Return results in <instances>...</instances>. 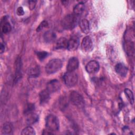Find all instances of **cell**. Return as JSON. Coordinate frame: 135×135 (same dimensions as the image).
Returning <instances> with one entry per match:
<instances>
[{
	"mask_svg": "<svg viewBox=\"0 0 135 135\" xmlns=\"http://www.w3.org/2000/svg\"><path fill=\"white\" fill-rule=\"evenodd\" d=\"M62 61L59 59H53L46 64L45 71L49 74H52L59 71L62 66Z\"/></svg>",
	"mask_w": 135,
	"mask_h": 135,
	"instance_id": "1",
	"label": "cell"
},
{
	"mask_svg": "<svg viewBox=\"0 0 135 135\" xmlns=\"http://www.w3.org/2000/svg\"><path fill=\"white\" fill-rule=\"evenodd\" d=\"M45 126L47 129L51 132L57 131L60 128L59 121L56 116L50 114L46 118Z\"/></svg>",
	"mask_w": 135,
	"mask_h": 135,
	"instance_id": "2",
	"label": "cell"
},
{
	"mask_svg": "<svg viewBox=\"0 0 135 135\" xmlns=\"http://www.w3.org/2000/svg\"><path fill=\"white\" fill-rule=\"evenodd\" d=\"M78 21L76 18L73 14L66 15L61 21V25L64 29L72 30L76 25Z\"/></svg>",
	"mask_w": 135,
	"mask_h": 135,
	"instance_id": "3",
	"label": "cell"
},
{
	"mask_svg": "<svg viewBox=\"0 0 135 135\" xmlns=\"http://www.w3.org/2000/svg\"><path fill=\"white\" fill-rule=\"evenodd\" d=\"M64 84L68 87L74 86L78 82V75L74 72H66L63 75Z\"/></svg>",
	"mask_w": 135,
	"mask_h": 135,
	"instance_id": "4",
	"label": "cell"
},
{
	"mask_svg": "<svg viewBox=\"0 0 135 135\" xmlns=\"http://www.w3.org/2000/svg\"><path fill=\"white\" fill-rule=\"evenodd\" d=\"M70 99L71 102L79 108H82L84 106V101L83 97L78 92L73 91L70 93Z\"/></svg>",
	"mask_w": 135,
	"mask_h": 135,
	"instance_id": "5",
	"label": "cell"
},
{
	"mask_svg": "<svg viewBox=\"0 0 135 135\" xmlns=\"http://www.w3.org/2000/svg\"><path fill=\"white\" fill-rule=\"evenodd\" d=\"M81 49L84 52L91 51L93 48V43L91 38L89 36L84 37L81 42Z\"/></svg>",
	"mask_w": 135,
	"mask_h": 135,
	"instance_id": "6",
	"label": "cell"
},
{
	"mask_svg": "<svg viewBox=\"0 0 135 135\" xmlns=\"http://www.w3.org/2000/svg\"><path fill=\"white\" fill-rule=\"evenodd\" d=\"M61 88V84L57 80H52L49 81L46 84V89L50 93H52L57 91Z\"/></svg>",
	"mask_w": 135,
	"mask_h": 135,
	"instance_id": "7",
	"label": "cell"
},
{
	"mask_svg": "<svg viewBox=\"0 0 135 135\" xmlns=\"http://www.w3.org/2000/svg\"><path fill=\"white\" fill-rule=\"evenodd\" d=\"M15 81L17 82L22 77V60L17 57L15 62Z\"/></svg>",
	"mask_w": 135,
	"mask_h": 135,
	"instance_id": "8",
	"label": "cell"
},
{
	"mask_svg": "<svg viewBox=\"0 0 135 135\" xmlns=\"http://www.w3.org/2000/svg\"><path fill=\"white\" fill-rule=\"evenodd\" d=\"M79 65V62L78 59L75 57L70 58L68 61L66 65V70L68 72H74Z\"/></svg>",
	"mask_w": 135,
	"mask_h": 135,
	"instance_id": "9",
	"label": "cell"
},
{
	"mask_svg": "<svg viewBox=\"0 0 135 135\" xmlns=\"http://www.w3.org/2000/svg\"><path fill=\"white\" fill-rule=\"evenodd\" d=\"M99 68L100 65L99 63L95 60L90 61L85 66V70L89 73H93L98 72Z\"/></svg>",
	"mask_w": 135,
	"mask_h": 135,
	"instance_id": "10",
	"label": "cell"
},
{
	"mask_svg": "<svg viewBox=\"0 0 135 135\" xmlns=\"http://www.w3.org/2000/svg\"><path fill=\"white\" fill-rule=\"evenodd\" d=\"M79 45V39L76 36H73L68 41L66 49L70 51H73L76 50Z\"/></svg>",
	"mask_w": 135,
	"mask_h": 135,
	"instance_id": "11",
	"label": "cell"
},
{
	"mask_svg": "<svg viewBox=\"0 0 135 135\" xmlns=\"http://www.w3.org/2000/svg\"><path fill=\"white\" fill-rule=\"evenodd\" d=\"M115 71L121 76H126L128 73V68L123 63H119L115 66Z\"/></svg>",
	"mask_w": 135,
	"mask_h": 135,
	"instance_id": "12",
	"label": "cell"
},
{
	"mask_svg": "<svg viewBox=\"0 0 135 135\" xmlns=\"http://www.w3.org/2000/svg\"><path fill=\"white\" fill-rule=\"evenodd\" d=\"M50 93L46 90H43L40 92L39 93V98L40 103L41 104H44L47 103L50 99Z\"/></svg>",
	"mask_w": 135,
	"mask_h": 135,
	"instance_id": "13",
	"label": "cell"
},
{
	"mask_svg": "<svg viewBox=\"0 0 135 135\" xmlns=\"http://www.w3.org/2000/svg\"><path fill=\"white\" fill-rule=\"evenodd\" d=\"M84 11V5L82 2L78 3L73 8V14L76 17L78 18L80 17L83 13Z\"/></svg>",
	"mask_w": 135,
	"mask_h": 135,
	"instance_id": "14",
	"label": "cell"
},
{
	"mask_svg": "<svg viewBox=\"0 0 135 135\" xmlns=\"http://www.w3.org/2000/svg\"><path fill=\"white\" fill-rule=\"evenodd\" d=\"M56 37L55 33L52 31H47L43 35V38L46 43H52L54 42Z\"/></svg>",
	"mask_w": 135,
	"mask_h": 135,
	"instance_id": "15",
	"label": "cell"
},
{
	"mask_svg": "<svg viewBox=\"0 0 135 135\" xmlns=\"http://www.w3.org/2000/svg\"><path fill=\"white\" fill-rule=\"evenodd\" d=\"M124 47L128 55H133L134 54V43L131 40L128 39L124 42Z\"/></svg>",
	"mask_w": 135,
	"mask_h": 135,
	"instance_id": "16",
	"label": "cell"
},
{
	"mask_svg": "<svg viewBox=\"0 0 135 135\" xmlns=\"http://www.w3.org/2000/svg\"><path fill=\"white\" fill-rule=\"evenodd\" d=\"M12 30V26L11 24L7 21L6 17L5 16L3 17V20L1 22V31L4 34L9 33Z\"/></svg>",
	"mask_w": 135,
	"mask_h": 135,
	"instance_id": "17",
	"label": "cell"
},
{
	"mask_svg": "<svg viewBox=\"0 0 135 135\" xmlns=\"http://www.w3.org/2000/svg\"><path fill=\"white\" fill-rule=\"evenodd\" d=\"M79 26L83 33L88 34L90 32V24L88 20L85 18L81 20L79 22Z\"/></svg>",
	"mask_w": 135,
	"mask_h": 135,
	"instance_id": "18",
	"label": "cell"
},
{
	"mask_svg": "<svg viewBox=\"0 0 135 135\" xmlns=\"http://www.w3.org/2000/svg\"><path fill=\"white\" fill-rule=\"evenodd\" d=\"M38 120V116L33 112L26 114V122L28 124H33Z\"/></svg>",
	"mask_w": 135,
	"mask_h": 135,
	"instance_id": "19",
	"label": "cell"
},
{
	"mask_svg": "<svg viewBox=\"0 0 135 135\" xmlns=\"http://www.w3.org/2000/svg\"><path fill=\"white\" fill-rule=\"evenodd\" d=\"M68 40L65 37H61L59 38L55 44V48L56 49H62L67 47Z\"/></svg>",
	"mask_w": 135,
	"mask_h": 135,
	"instance_id": "20",
	"label": "cell"
},
{
	"mask_svg": "<svg viewBox=\"0 0 135 135\" xmlns=\"http://www.w3.org/2000/svg\"><path fill=\"white\" fill-rule=\"evenodd\" d=\"M13 126L10 122H6L2 127V133L4 134H11L12 133Z\"/></svg>",
	"mask_w": 135,
	"mask_h": 135,
	"instance_id": "21",
	"label": "cell"
},
{
	"mask_svg": "<svg viewBox=\"0 0 135 135\" xmlns=\"http://www.w3.org/2000/svg\"><path fill=\"white\" fill-rule=\"evenodd\" d=\"M40 72V70L38 66L35 65L30 69L28 74L31 77H36L39 75Z\"/></svg>",
	"mask_w": 135,
	"mask_h": 135,
	"instance_id": "22",
	"label": "cell"
},
{
	"mask_svg": "<svg viewBox=\"0 0 135 135\" xmlns=\"http://www.w3.org/2000/svg\"><path fill=\"white\" fill-rule=\"evenodd\" d=\"M124 93L130 103L132 104L134 103V96L132 91L129 89L127 88L124 90Z\"/></svg>",
	"mask_w": 135,
	"mask_h": 135,
	"instance_id": "23",
	"label": "cell"
},
{
	"mask_svg": "<svg viewBox=\"0 0 135 135\" xmlns=\"http://www.w3.org/2000/svg\"><path fill=\"white\" fill-rule=\"evenodd\" d=\"M21 134L23 135H33L35 134L34 129L31 127H27L25 128L22 131Z\"/></svg>",
	"mask_w": 135,
	"mask_h": 135,
	"instance_id": "24",
	"label": "cell"
},
{
	"mask_svg": "<svg viewBox=\"0 0 135 135\" xmlns=\"http://www.w3.org/2000/svg\"><path fill=\"white\" fill-rule=\"evenodd\" d=\"M47 55H48V53L45 51L38 52L37 53V56L39 59V60L41 61L43 60L45 57L47 56Z\"/></svg>",
	"mask_w": 135,
	"mask_h": 135,
	"instance_id": "25",
	"label": "cell"
},
{
	"mask_svg": "<svg viewBox=\"0 0 135 135\" xmlns=\"http://www.w3.org/2000/svg\"><path fill=\"white\" fill-rule=\"evenodd\" d=\"M47 26H48L47 22L46 21H43L40 24V25L36 28V31L40 32V31H42L44 28L46 27Z\"/></svg>",
	"mask_w": 135,
	"mask_h": 135,
	"instance_id": "26",
	"label": "cell"
},
{
	"mask_svg": "<svg viewBox=\"0 0 135 135\" xmlns=\"http://www.w3.org/2000/svg\"><path fill=\"white\" fill-rule=\"evenodd\" d=\"M34 109V105L33 104H31V103L28 104L25 110V113L26 114L28 113L32 112H33Z\"/></svg>",
	"mask_w": 135,
	"mask_h": 135,
	"instance_id": "27",
	"label": "cell"
},
{
	"mask_svg": "<svg viewBox=\"0 0 135 135\" xmlns=\"http://www.w3.org/2000/svg\"><path fill=\"white\" fill-rule=\"evenodd\" d=\"M16 13L19 16H22L24 14V11L23 10V8L22 7H19L17 9Z\"/></svg>",
	"mask_w": 135,
	"mask_h": 135,
	"instance_id": "28",
	"label": "cell"
},
{
	"mask_svg": "<svg viewBox=\"0 0 135 135\" xmlns=\"http://www.w3.org/2000/svg\"><path fill=\"white\" fill-rule=\"evenodd\" d=\"M36 5V1H29V8L30 9H33L35 8Z\"/></svg>",
	"mask_w": 135,
	"mask_h": 135,
	"instance_id": "29",
	"label": "cell"
},
{
	"mask_svg": "<svg viewBox=\"0 0 135 135\" xmlns=\"http://www.w3.org/2000/svg\"><path fill=\"white\" fill-rule=\"evenodd\" d=\"M3 42H2V41H1V51H0L1 53H2L3 52H4L5 48V44H4Z\"/></svg>",
	"mask_w": 135,
	"mask_h": 135,
	"instance_id": "30",
	"label": "cell"
}]
</instances>
